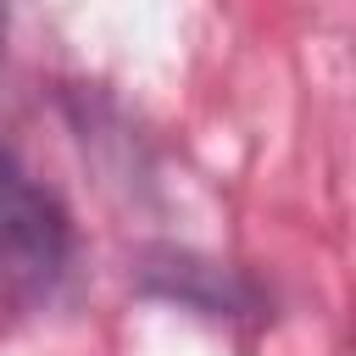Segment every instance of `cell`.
<instances>
[{"instance_id": "cell-1", "label": "cell", "mask_w": 356, "mask_h": 356, "mask_svg": "<svg viewBox=\"0 0 356 356\" xmlns=\"http://www.w3.org/2000/svg\"><path fill=\"white\" fill-rule=\"evenodd\" d=\"M67 211L0 150V306H28L67 273Z\"/></svg>"}, {"instance_id": "cell-2", "label": "cell", "mask_w": 356, "mask_h": 356, "mask_svg": "<svg viewBox=\"0 0 356 356\" xmlns=\"http://www.w3.org/2000/svg\"><path fill=\"white\" fill-rule=\"evenodd\" d=\"M0 44H6V11H0Z\"/></svg>"}]
</instances>
